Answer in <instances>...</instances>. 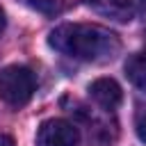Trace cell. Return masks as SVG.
<instances>
[{
    "mask_svg": "<svg viewBox=\"0 0 146 146\" xmlns=\"http://www.w3.org/2000/svg\"><path fill=\"white\" fill-rule=\"evenodd\" d=\"M50 48L78 62H107L121 50V41L107 27L94 23H64L48 36Z\"/></svg>",
    "mask_w": 146,
    "mask_h": 146,
    "instance_id": "6da1fadb",
    "label": "cell"
},
{
    "mask_svg": "<svg viewBox=\"0 0 146 146\" xmlns=\"http://www.w3.org/2000/svg\"><path fill=\"white\" fill-rule=\"evenodd\" d=\"M36 89V78L27 66H7L0 71V98L11 107H23L30 103Z\"/></svg>",
    "mask_w": 146,
    "mask_h": 146,
    "instance_id": "7a4b0ae2",
    "label": "cell"
},
{
    "mask_svg": "<svg viewBox=\"0 0 146 146\" xmlns=\"http://www.w3.org/2000/svg\"><path fill=\"white\" fill-rule=\"evenodd\" d=\"M80 130L66 119H48L36 130V146H78Z\"/></svg>",
    "mask_w": 146,
    "mask_h": 146,
    "instance_id": "3957f363",
    "label": "cell"
},
{
    "mask_svg": "<svg viewBox=\"0 0 146 146\" xmlns=\"http://www.w3.org/2000/svg\"><path fill=\"white\" fill-rule=\"evenodd\" d=\"M91 11H96L98 16L112 18L116 23H128L135 14V5L132 0H82Z\"/></svg>",
    "mask_w": 146,
    "mask_h": 146,
    "instance_id": "277c9868",
    "label": "cell"
},
{
    "mask_svg": "<svg viewBox=\"0 0 146 146\" xmlns=\"http://www.w3.org/2000/svg\"><path fill=\"white\" fill-rule=\"evenodd\" d=\"M89 96L105 110H116L123 100V91L112 78H98L89 84Z\"/></svg>",
    "mask_w": 146,
    "mask_h": 146,
    "instance_id": "5b68a950",
    "label": "cell"
},
{
    "mask_svg": "<svg viewBox=\"0 0 146 146\" xmlns=\"http://www.w3.org/2000/svg\"><path fill=\"white\" fill-rule=\"evenodd\" d=\"M125 78L137 87L146 89V52H135L125 59Z\"/></svg>",
    "mask_w": 146,
    "mask_h": 146,
    "instance_id": "8992f818",
    "label": "cell"
},
{
    "mask_svg": "<svg viewBox=\"0 0 146 146\" xmlns=\"http://www.w3.org/2000/svg\"><path fill=\"white\" fill-rule=\"evenodd\" d=\"M32 7H36V9H41V11H46V14H55V11H59V5H57V0H27Z\"/></svg>",
    "mask_w": 146,
    "mask_h": 146,
    "instance_id": "52a82bcc",
    "label": "cell"
},
{
    "mask_svg": "<svg viewBox=\"0 0 146 146\" xmlns=\"http://www.w3.org/2000/svg\"><path fill=\"white\" fill-rule=\"evenodd\" d=\"M137 135H139V139L146 144V116H141V119L137 121Z\"/></svg>",
    "mask_w": 146,
    "mask_h": 146,
    "instance_id": "ba28073f",
    "label": "cell"
},
{
    "mask_svg": "<svg viewBox=\"0 0 146 146\" xmlns=\"http://www.w3.org/2000/svg\"><path fill=\"white\" fill-rule=\"evenodd\" d=\"M0 146H16V144H14V139H11L9 135L0 132Z\"/></svg>",
    "mask_w": 146,
    "mask_h": 146,
    "instance_id": "9c48e42d",
    "label": "cell"
},
{
    "mask_svg": "<svg viewBox=\"0 0 146 146\" xmlns=\"http://www.w3.org/2000/svg\"><path fill=\"white\" fill-rule=\"evenodd\" d=\"M137 11L141 16H146V0H137Z\"/></svg>",
    "mask_w": 146,
    "mask_h": 146,
    "instance_id": "30bf717a",
    "label": "cell"
},
{
    "mask_svg": "<svg viewBox=\"0 0 146 146\" xmlns=\"http://www.w3.org/2000/svg\"><path fill=\"white\" fill-rule=\"evenodd\" d=\"M5 25H7V18H5V9L0 7V34H2V30H5Z\"/></svg>",
    "mask_w": 146,
    "mask_h": 146,
    "instance_id": "8fae6325",
    "label": "cell"
}]
</instances>
